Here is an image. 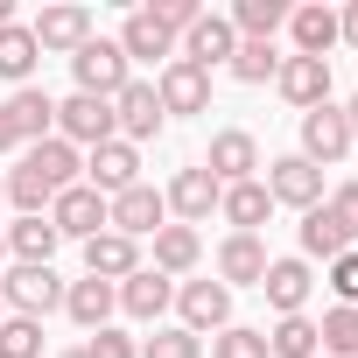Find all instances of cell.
<instances>
[{
    "label": "cell",
    "mask_w": 358,
    "mask_h": 358,
    "mask_svg": "<svg viewBox=\"0 0 358 358\" xmlns=\"http://www.w3.org/2000/svg\"><path fill=\"white\" fill-rule=\"evenodd\" d=\"M64 288H71V281H64L57 267H22V260H15L8 274H0V309H8V316H36V323H43L50 309H64Z\"/></svg>",
    "instance_id": "1"
},
{
    "label": "cell",
    "mask_w": 358,
    "mask_h": 358,
    "mask_svg": "<svg viewBox=\"0 0 358 358\" xmlns=\"http://www.w3.org/2000/svg\"><path fill=\"white\" fill-rule=\"evenodd\" d=\"M71 78H78V92H85V99H120V92H127V78H134V64L120 57V43L92 36V43L71 57Z\"/></svg>",
    "instance_id": "2"
},
{
    "label": "cell",
    "mask_w": 358,
    "mask_h": 358,
    "mask_svg": "<svg viewBox=\"0 0 358 358\" xmlns=\"http://www.w3.org/2000/svg\"><path fill=\"white\" fill-rule=\"evenodd\" d=\"M176 323L190 337H218L232 323V288L225 281H176Z\"/></svg>",
    "instance_id": "3"
},
{
    "label": "cell",
    "mask_w": 358,
    "mask_h": 358,
    "mask_svg": "<svg viewBox=\"0 0 358 358\" xmlns=\"http://www.w3.org/2000/svg\"><path fill=\"white\" fill-rule=\"evenodd\" d=\"M57 141H71V148H106V141H120L113 99H85V92L57 99Z\"/></svg>",
    "instance_id": "4"
},
{
    "label": "cell",
    "mask_w": 358,
    "mask_h": 358,
    "mask_svg": "<svg viewBox=\"0 0 358 358\" xmlns=\"http://www.w3.org/2000/svg\"><path fill=\"white\" fill-rule=\"evenodd\" d=\"M260 169H267L260 183H267L274 204H288V211H316V204H323V169H316V162H302V155H274V162H260Z\"/></svg>",
    "instance_id": "5"
},
{
    "label": "cell",
    "mask_w": 358,
    "mask_h": 358,
    "mask_svg": "<svg viewBox=\"0 0 358 358\" xmlns=\"http://www.w3.org/2000/svg\"><path fill=\"white\" fill-rule=\"evenodd\" d=\"M218 197H225V190L211 183V169H204V162H190V169H176V176H169V190H162L169 218H176V225H190V232H197V225H204V218L218 211Z\"/></svg>",
    "instance_id": "6"
},
{
    "label": "cell",
    "mask_w": 358,
    "mask_h": 358,
    "mask_svg": "<svg viewBox=\"0 0 358 358\" xmlns=\"http://www.w3.org/2000/svg\"><path fill=\"white\" fill-rule=\"evenodd\" d=\"M204 169H211V183H218V190H232V183H253V176H260V141H253L246 127H218V134H211V155H204Z\"/></svg>",
    "instance_id": "7"
},
{
    "label": "cell",
    "mask_w": 358,
    "mask_h": 358,
    "mask_svg": "<svg viewBox=\"0 0 358 358\" xmlns=\"http://www.w3.org/2000/svg\"><path fill=\"white\" fill-rule=\"evenodd\" d=\"M29 36H36L43 57H78V50L92 43V8H78V0H64V8H43V15L29 22Z\"/></svg>",
    "instance_id": "8"
},
{
    "label": "cell",
    "mask_w": 358,
    "mask_h": 358,
    "mask_svg": "<svg viewBox=\"0 0 358 358\" xmlns=\"http://www.w3.org/2000/svg\"><path fill=\"white\" fill-rule=\"evenodd\" d=\"M113 127H120L127 148H141V141H155V134L169 127V113H162V99H155L148 78H127V92L113 99Z\"/></svg>",
    "instance_id": "9"
},
{
    "label": "cell",
    "mask_w": 358,
    "mask_h": 358,
    "mask_svg": "<svg viewBox=\"0 0 358 358\" xmlns=\"http://www.w3.org/2000/svg\"><path fill=\"white\" fill-rule=\"evenodd\" d=\"M106 225L127 232V239H155V232L169 225V204H162L155 183H134V190H120V197L106 204Z\"/></svg>",
    "instance_id": "10"
},
{
    "label": "cell",
    "mask_w": 358,
    "mask_h": 358,
    "mask_svg": "<svg viewBox=\"0 0 358 358\" xmlns=\"http://www.w3.org/2000/svg\"><path fill=\"white\" fill-rule=\"evenodd\" d=\"M155 99H162V113L169 120H190V113H211V78L197 71V64H162V78H155Z\"/></svg>",
    "instance_id": "11"
},
{
    "label": "cell",
    "mask_w": 358,
    "mask_h": 358,
    "mask_svg": "<svg viewBox=\"0 0 358 358\" xmlns=\"http://www.w3.org/2000/svg\"><path fill=\"white\" fill-rule=\"evenodd\" d=\"M274 92H281L295 113H316V106H330V64H323V57H281Z\"/></svg>",
    "instance_id": "12"
},
{
    "label": "cell",
    "mask_w": 358,
    "mask_h": 358,
    "mask_svg": "<svg viewBox=\"0 0 358 358\" xmlns=\"http://www.w3.org/2000/svg\"><path fill=\"white\" fill-rule=\"evenodd\" d=\"M295 155L316 162V169H337V162L351 155V127H344V113H337V106L302 113V148H295Z\"/></svg>",
    "instance_id": "13"
},
{
    "label": "cell",
    "mask_w": 358,
    "mask_h": 358,
    "mask_svg": "<svg viewBox=\"0 0 358 358\" xmlns=\"http://www.w3.org/2000/svg\"><path fill=\"white\" fill-rule=\"evenodd\" d=\"M50 225H57V239H78V246H85V239L106 232V197H99L92 183H71V190L50 204Z\"/></svg>",
    "instance_id": "14"
},
{
    "label": "cell",
    "mask_w": 358,
    "mask_h": 358,
    "mask_svg": "<svg viewBox=\"0 0 358 358\" xmlns=\"http://www.w3.org/2000/svg\"><path fill=\"white\" fill-rule=\"evenodd\" d=\"M309 288H316V274H309V260H302V253L267 260V274H260V295H267V309H274V316H302V309H309Z\"/></svg>",
    "instance_id": "15"
},
{
    "label": "cell",
    "mask_w": 358,
    "mask_h": 358,
    "mask_svg": "<svg viewBox=\"0 0 358 358\" xmlns=\"http://www.w3.org/2000/svg\"><path fill=\"white\" fill-rule=\"evenodd\" d=\"M85 183L113 204L120 190H134L141 183V148H127V141H106V148H92L85 155Z\"/></svg>",
    "instance_id": "16"
},
{
    "label": "cell",
    "mask_w": 358,
    "mask_h": 358,
    "mask_svg": "<svg viewBox=\"0 0 358 358\" xmlns=\"http://www.w3.org/2000/svg\"><path fill=\"white\" fill-rule=\"evenodd\" d=\"M141 267H148V260H141V239H127V232H113V225H106L99 239H85V274H92V281H113V288H120V281L141 274Z\"/></svg>",
    "instance_id": "17"
},
{
    "label": "cell",
    "mask_w": 358,
    "mask_h": 358,
    "mask_svg": "<svg viewBox=\"0 0 358 358\" xmlns=\"http://www.w3.org/2000/svg\"><path fill=\"white\" fill-rule=\"evenodd\" d=\"M232 50H239V36H232V22H225V15H197V29L176 43V57H183V64H197L204 78H211L218 64H232Z\"/></svg>",
    "instance_id": "18"
},
{
    "label": "cell",
    "mask_w": 358,
    "mask_h": 358,
    "mask_svg": "<svg viewBox=\"0 0 358 358\" xmlns=\"http://www.w3.org/2000/svg\"><path fill=\"white\" fill-rule=\"evenodd\" d=\"M267 239L260 232H225V246H218V281L225 288H260V274H267Z\"/></svg>",
    "instance_id": "19"
},
{
    "label": "cell",
    "mask_w": 358,
    "mask_h": 358,
    "mask_svg": "<svg viewBox=\"0 0 358 358\" xmlns=\"http://www.w3.org/2000/svg\"><path fill=\"white\" fill-rule=\"evenodd\" d=\"M288 36H295V57H323L337 50V8H323V0H302V8H288Z\"/></svg>",
    "instance_id": "20"
},
{
    "label": "cell",
    "mask_w": 358,
    "mask_h": 358,
    "mask_svg": "<svg viewBox=\"0 0 358 358\" xmlns=\"http://www.w3.org/2000/svg\"><path fill=\"white\" fill-rule=\"evenodd\" d=\"M113 43H120V57H127V64H176V36H169V29H155V22H148V8H134V15L120 22V36H113Z\"/></svg>",
    "instance_id": "21"
},
{
    "label": "cell",
    "mask_w": 358,
    "mask_h": 358,
    "mask_svg": "<svg viewBox=\"0 0 358 358\" xmlns=\"http://www.w3.org/2000/svg\"><path fill=\"white\" fill-rule=\"evenodd\" d=\"M120 309H127L134 323H162V309H176V281L155 274V267H141V274L120 281Z\"/></svg>",
    "instance_id": "22"
},
{
    "label": "cell",
    "mask_w": 358,
    "mask_h": 358,
    "mask_svg": "<svg viewBox=\"0 0 358 358\" xmlns=\"http://www.w3.org/2000/svg\"><path fill=\"white\" fill-rule=\"evenodd\" d=\"M113 309H120V288H113V281H92V274H85V281H71V288H64V316H71L85 337H92V330H106V323H113Z\"/></svg>",
    "instance_id": "23"
},
{
    "label": "cell",
    "mask_w": 358,
    "mask_h": 358,
    "mask_svg": "<svg viewBox=\"0 0 358 358\" xmlns=\"http://www.w3.org/2000/svg\"><path fill=\"white\" fill-rule=\"evenodd\" d=\"M22 162L43 176V183H50L57 197H64L71 183H85V155H78L71 141H57V134H50V141H36V148H22Z\"/></svg>",
    "instance_id": "24"
},
{
    "label": "cell",
    "mask_w": 358,
    "mask_h": 358,
    "mask_svg": "<svg viewBox=\"0 0 358 358\" xmlns=\"http://www.w3.org/2000/svg\"><path fill=\"white\" fill-rule=\"evenodd\" d=\"M8 120H15L22 148H36V141L57 134V99H50L43 85H22V92H8Z\"/></svg>",
    "instance_id": "25"
},
{
    "label": "cell",
    "mask_w": 358,
    "mask_h": 358,
    "mask_svg": "<svg viewBox=\"0 0 358 358\" xmlns=\"http://www.w3.org/2000/svg\"><path fill=\"white\" fill-rule=\"evenodd\" d=\"M218 218L232 225V232H260L267 218H274V197H267V183L253 176V183H232L225 197H218Z\"/></svg>",
    "instance_id": "26"
},
{
    "label": "cell",
    "mask_w": 358,
    "mask_h": 358,
    "mask_svg": "<svg viewBox=\"0 0 358 358\" xmlns=\"http://www.w3.org/2000/svg\"><path fill=\"white\" fill-rule=\"evenodd\" d=\"M0 239H8V253H15L22 267H50V253L64 246V239H57V225H50V211H43V218H15Z\"/></svg>",
    "instance_id": "27"
},
{
    "label": "cell",
    "mask_w": 358,
    "mask_h": 358,
    "mask_svg": "<svg viewBox=\"0 0 358 358\" xmlns=\"http://www.w3.org/2000/svg\"><path fill=\"white\" fill-rule=\"evenodd\" d=\"M225 22L239 43H274V29H288V0H232Z\"/></svg>",
    "instance_id": "28"
},
{
    "label": "cell",
    "mask_w": 358,
    "mask_h": 358,
    "mask_svg": "<svg viewBox=\"0 0 358 358\" xmlns=\"http://www.w3.org/2000/svg\"><path fill=\"white\" fill-rule=\"evenodd\" d=\"M36 64H43V50H36L29 22H8V29H0V78L22 92V85H36Z\"/></svg>",
    "instance_id": "29"
},
{
    "label": "cell",
    "mask_w": 358,
    "mask_h": 358,
    "mask_svg": "<svg viewBox=\"0 0 358 358\" xmlns=\"http://www.w3.org/2000/svg\"><path fill=\"white\" fill-rule=\"evenodd\" d=\"M197 260H204V239H197L190 225H162V232H155V274L176 281V274H190Z\"/></svg>",
    "instance_id": "30"
},
{
    "label": "cell",
    "mask_w": 358,
    "mask_h": 358,
    "mask_svg": "<svg viewBox=\"0 0 358 358\" xmlns=\"http://www.w3.org/2000/svg\"><path fill=\"white\" fill-rule=\"evenodd\" d=\"M295 239H302V260H337V253H351V239L337 232V218H330L323 204H316V211H302Z\"/></svg>",
    "instance_id": "31"
},
{
    "label": "cell",
    "mask_w": 358,
    "mask_h": 358,
    "mask_svg": "<svg viewBox=\"0 0 358 358\" xmlns=\"http://www.w3.org/2000/svg\"><path fill=\"white\" fill-rule=\"evenodd\" d=\"M267 358H323L316 323H309V316H274V330H267Z\"/></svg>",
    "instance_id": "32"
},
{
    "label": "cell",
    "mask_w": 358,
    "mask_h": 358,
    "mask_svg": "<svg viewBox=\"0 0 358 358\" xmlns=\"http://www.w3.org/2000/svg\"><path fill=\"white\" fill-rule=\"evenodd\" d=\"M225 71H232L239 85H274V71H281V50H274V43H239Z\"/></svg>",
    "instance_id": "33"
},
{
    "label": "cell",
    "mask_w": 358,
    "mask_h": 358,
    "mask_svg": "<svg viewBox=\"0 0 358 358\" xmlns=\"http://www.w3.org/2000/svg\"><path fill=\"white\" fill-rule=\"evenodd\" d=\"M316 344H323V358H358V309H330L316 323Z\"/></svg>",
    "instance_id": "34"
},
{
    "label": "cell",
    "mask_w": 358,
    "mask_h": 358,
    "mask_svg": "<svg viewBox=\"0 0 358 358\" xmlns=\"http://www.w3.org/2000/svg\"><path fill=\"white\" fill-rule=\"evenodd\" d=\"M141 358H204V337H190L183 323H155V337H141Z\"/></svg>",
    "instance_id": "35"
},
{
    "label": "cell",
    "mask_w": 358,
    "mask_h": 358,
    "mask_svg": "<svg viewBox=\"0 0 358 358\" xmlns=\"http://www.w3.org/2000/svg\"><path fill=\"white\" fill-rule=\"evenodd\" d=\"M0 358H43V323L36 316H0Z\"/></svg>",
    "instance_id": "36"
},
{
    "label": "cell",
    "mask_w": 358,
    "mask_h": 358,
    "mask_svg": "<svg viewBox=\"0 0 358 358\" xmlns=\"http://www.w3.org/2000/svg\"><path fill=\"white\" fill-rule=\"evenodd\" d=\"M211 358H267V330H253V323H225V330L211 337Z\"/></svg>",
    "instance_id": "37"
},
{
    "label": "cell",
    "mask_w": 358,
    "mask_h": 358,
    "mask_svg": "<svg viewBox=\"0 0 358 358\" xmlns=\"http://www.w3.org/2000/svg\"><path fill=\"white\" fill-rule=\"evenodd\" d=\"M197 15H204L197 0H155V8H148V22H155V29H169L176 43H183V36L197 29Z\"/></svg>",
    "instance_id": "38"
},
{
    "label": "cell",
    "mask_w": 358,
    "mask_h": 358,
    "mask_svg": "<svg viewBox=\"0 0 358 358\" xmlns=\"http://www.w3.org/2000/svg\"><path fill=\"white\" fill-rule=\"evenodd\" d=\"M323 211L337 218V232L358 246V183H337V190H323Z\"/></svg>",
    "instance_id": "39"
},
{
    "label": "cell",
    "mask_w": 358,
    "mask_h": 358,
    "mask_svg": "<svg viewBox=\"0 0 358 358\" xmlns=\"http://www.w3.org/2000/svg\"><path fill=\"white\" fill-rule=\"evenodd\" d=\"M330 295H337V309H358V246L330 260Z\"/></svg>",
    "instance_id": "40"
},
{
    "label": "cell",
    "mask_w": 358,
    "mask_h": 358,
    "mask_svg": "<svg viewBox=\"0 0 358 358\" xmlns=\"http://www.w3.org/2000/svg\"><path fill=\"white\" fill-rule=\"evenodd\" d=\"M85 358H141V344H134L127 330H113V323H106V330H92V337H85Z\"/></svg>",
    "instance_id": "41"
},
{
    "label": "cell",
    "mask_w": 358,
    "mask_h": 358,
    "mask_svg": "<svg viewBox=\"0 0 358 358\" xmlns=\"http://www.w3.org/2000/svg\"><path fill=\"white\" fill-rule=\"evenodd\" d=\"M337 43H351V50H358V0H351V8L337 15Z\"/></svg>",
    "instance_id": "42"
},
{
    "label": "cell",
    "mask_w": 358,
    "mask_h": 358,
    "mask_svg": "<svg viewBox=\"0 0 358 358\" xmlns=\"http://www.w3.org/2000/svg\"><path fill=\"white\" fill-rule=\"evenodd\" d=\"M22 148V134H15V120H8V106H0V155H15Z\"/></svg>",
    "instance_id": "43"
},
{
    "label": "cell",
    "mask_w": 358,
    "mask_h": 358,
    "mask_svg": "<svg viewBox=\"0 0 358 358\" xmlns=\"http://www.w3.org/2000/svg\"><path fill=\"white\" fill-rule=\"evenodd\" d=\"M337 113H344V127H351V148H358V92H351V99H344Z\"/></svg>",
    "instance_id": "44"
},
{
    "label": "cell",
    "mask_w": 358,
    "mask_h": 358,
    "mask_svg": "<svg viewBox=\"0 0 358 358\" xmlns=\"http://www.w3.org/2000/svg\"><path fill=\"white\" fill-rule=\"evenodd\" d=\"M8 22H15V0H0V29H8Z\"/></svg>",
    "instance_id": "45"
},
{
    "label": "cell",
    "mask_w": 358,
    "mask_h": 358,
    "mask_svg": "<svg viewBox=\"0 0 358 358\" xmlns=\"http://www.w3.org/2000/svg\"><path fill=\"white\" fill-rule=\"evenodd\" d=\"M64 358H85V344H71V351H64Z\"/></svg>",
    "instance_id": "46"
},
{
    "label": "cell",
    "mask_w": 358,
    "mask_h": 358,
    "mask_svg": "<svg viewBox=\"0 0 358 358\" xmlns=\"http://www.w3.org/2000/svg\"><path fill=\"white\" fill-rule=\"evenodd\" d=\"M0 267H8V239H0Z\"/></svg>",
    "instance_id": "47"
},
{
    "label": "cell",
    "mask_w": 358,
    "mask_h": 358,
    "mask_svg": "<svg viewBox=\"0 0 358 358\" xmlns=\"http://www.w3.org/2000/svg\"><path fill=\"white\" fill-rule=\"evenodd\" d=\"M0 204H8V183H0Z\"/></svg>",
    "instance_id": "48"
},
{
    "label": "cell",
    "mask_w": 358,
    "mask_h": 358,
    "mask_svg": "<svg viewBox=\"0 0 358 358\" xmlns=\"http://www.w3.org/2000/svg\"><path fill=\"white\" fill-rule=\"evenodd\" d=\"M0 316H8V309H0Z\"/></svg>",
    "instance_id": "49"
}]
</instances>
